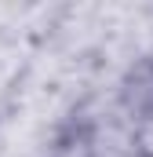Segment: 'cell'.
<instances>
[{"label":"cell","instance_id":"1","mask_svg":"<svg viewBox=\"0 0 153 157\" xmlns=\"http://www.w3.org/2000/svg\"><path fill=\"white\" fill-rule=\"evenodd\" d=\"M150 73H153V66H150Z\"/></svg>","mask_w":153,"mask_h":157}]
</instances>
